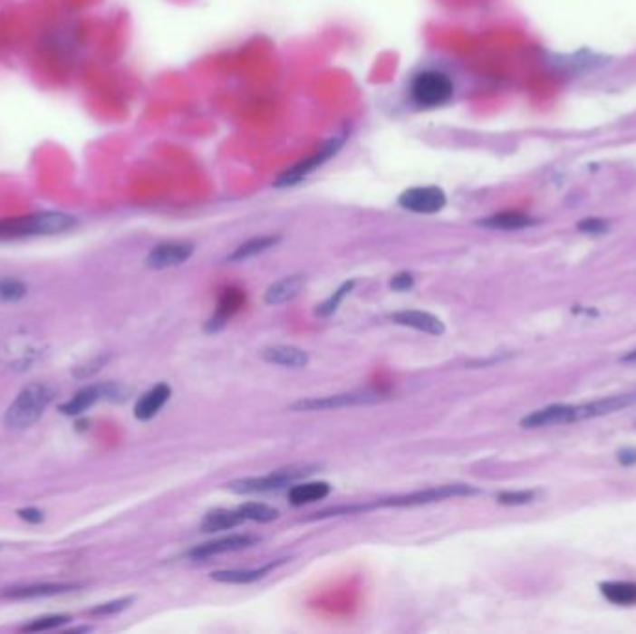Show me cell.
Instances as JSON below:
<instances>
[{"mask_svg": "<svg viewBox=\"0 0 636 634\" xmlns=\"http://www.w3.org/2000/svg\"><path fill=\"white\" fill-rule=\"evenodd\" d=\"M77 226V218L65 213H34L0 220V240L60 235Z\"/></svg>", "mask_w": 636, "mask_h": 634, "instance_id": "1", "label": "cell"}, {"mask_svg": "<svg viewBox=\"0 0 636 634\" xmlns=\"http://www.w3.org/2000/svg\"><path fill=\"white\" fill-rule=\"evenodd\" d=\"M54 399V389L47 383H30L10 404L5 415V425L14 430H24L35 425Z\"/></svg>", "mask_w": 636, "mask_h": 634, "instance_id": "2", "label": "cell"}, {"mask_svg": "<svg viewBox=\"0 0 636 634\" xmlns=\"http://www.w3.org/2000/svg\"><path fill=\"white\" fill-rule=\"evenodd\" d=\"M454 93L452 81L439 72L419 73L411 82V97L420 107H439Z\"/></svg>", "mask_w": 636, "mask_h": 634, "instance_id": "3", "label": "cell"}, {"mask_svg": "<svg viewBox=\"0 0 636 634\" xmlns=\"http://www.w3.org/2000/svg\"><path fill=\"white\" fill-rule=\"evenodd\" d=\"M480 489L467 485V484H447L432 489L424 491H415L410 495L395 497V499H385L381 506H422V504H432V503H441L447 499H456V497H473L478 495Z\"/></svg>", "mask_w": 636, "mask_h": 634, "instance_id": "4", "label": "cell"}, {"mask_svg": "<svg viewBox=\"0 0 636 634\" xmlns=\"http://www.w3.org/2000/svg\"><path fill=\"white\" fill-rule=\"evenodd\" d=\"M341 144H342V139H332V142H328L321 149H316L305 160H300L293 168H289L287 171H283L279 178L275 179L274 187L275 188H289V187H294V185L302 183L309 173H313L316 168H321L326 160H330L337 153Z\"/></svg>", "mask_w": 636, "mask_h": 634, "instance_id": "5", "label": "cell"}, {"mask_svg": "<svg viewBox=\"0 0 636 634\" xmlns=\"http://www.w3.org/2000/svg\"><path fill=\"white\" fill-rule=\"evenodd\" d=\"M383 397L378 393H369V391H360V393H342V395H332V397H321V399H305L298 400L289 406L291 411H324V409H341V408H350V406H367V404H376Z\"/></svg>", "mask_w": 636, "mask_h": 634, "instance_id": "6", "label": "cell"}, {"mask_svg": "<svg viewBox=\"0 0 636 634\" xmlns=\"http://www.w3.org/2000/svg\"><path fill=\"white\" fill-rule=\"evenodd\" d=\"M399 205L410 213L436 215L447 205V196L438 187H415L400 194Z\"/></svg>", "mask_w": 636, "mask_h": 634, "instance_id": "7", "label": "cell"}, {"mask_svg": "<svg viewBox=\"0 0 636 634\" xmlns=\"http://www.w3.org/2000/svg\"><path fill=\"white\" fill-rule=\"evenodd\" d=\"M196 245L192 242H164L155 245L149 252L146 264L153 270H166L173 266H181L194 255Z\"/></svg>", "mask_w": 636, "mask_h": 634, "instance_id": "8", "label": "cell"}, {"mask_svg": "<svg viewBox=\"0 0 636 634\" xmlns=\"http://www.w3.org/2000/svg\"><path fill=\"white\" fill-rule=\"evenodd\" d=\"M257 542H259V538L250 536V534H235V536H227V538H220V540H215V542L198 545V547H194L188 552V556L194 558V560H207V558L218 556V554L247 549V547L255 545Z\"/></svg>", "mask_w": 636, "mask_h": 634, "instance_id": "9", "label": "cell"}, {"mask_svg": "<svg viewBox=\"0 0 636 634\" xmlns=\"http://www.w3.org/2000/svg\"><path fill=\"white\" fill-rule=\"evenodd\" d=\"M575 422V406L554 404L538 411H533L521 420L523 428H545L554 425H568Z\"/></svg>", "mask_w": 636, "mask_h": 634, "instance_id": "10", "label": "cell"}, {"mask_svg": "<svg viewBox=\"0 0 636 634\" xmlns=\"http://www.w3.org/2000/svg\"><path fill=\"white\" fill-rule=\"evenodd\" d=\"M634 404H636V393L605 397V399H599L595 402L575 406V420H584V418H592V417H603V415L616 413V411H620L623 408H629V406H634Z\"/></svg>", "mask_w": 636, "mask_h": 634, "instance_id": "11", "label": "cell"}, {"mask_svg": "<svg viewBox=\"0 0 636 634\" xmlns=\"http://www.w3.org/2000/svg\"><path fill=\"white\" fill-rule=\"evenodd\" d=\"M391 321L399 326H406V328L429 333V335H443L445 333V324L438 319L436 314L427 312V311H415V309L399 311V312L391 314Z\"/></svg>", "mask_w": 636, "mask_h": 634, "instance_id": "12", "label": "cell"}, {"mask_svg": "<svg viewBox=\"0 0 636 634\" xmlns=\"http://www.w3.org/2000/svg\"><path fill=\"white\" fill-rule=\"evenodd\" d=\"M79 584H56V582H45V584H28V586H10L0 591L3 599H35V597H51V595H60L67 593L71 590H79Z\"/></svg>", "mask_w": 636, "mask_h": 634, "instance_id": "13", "label": "cell"}, {"mask_svg": "<svg viewBox=\"0 0 636 634\" xmlns=\"http://www.w3.org/2000/svg\"><path fill=\"white\" fill-rule=\"evenodd\" d=\"M304 287H305L304 274L287 275L268 287V291L265 293V302L268 305H281V303L293 302L304 291Z\"/></svg>", "mask_w": 636, "mask_h": 634, "instance_id": "14", "label": "cell"}, {"mask_svg": "<svg viewBox=\"0 0 636 634\" xmlns=\"http://www.w3.org/2000/svg\"><path fill=\"white\" fill-rule=\"evenodd\" d=\"M171 399V387L168 383L155 385L151 391L141 395L134 406V417L138 420H151Z\"/></svg>", "mask_w": 636, "mask_h": 634, "instance_id": "15", "label": "cell"}, {"mask_svg": "<svg viewBox=\"0 0 636 634\" xmlns=\"http://www.w3.org/2000/svg\"><path fill=\"white\" fill-rule=\"evenodd\" d=\"M263 360L272 365L279 367H291V369H304L309 363L307 351L296 346H287V344H277L270 346L263 351Z\"/></svg>", "mask_w": 636, "mask_h": 634, "instance_id": "16", "label": "cell"}, {"mask_svg": "<svg viewBox=\"0 0 636 634\" xmlns=\"http://www.w3.org/2000/svg\"><path fill=\"white\" fill-rule=\"evenodd\" d=\"M285 560H287V558L277 560V562H272V563H268V566L259 568V570H224V572H212V573H210V579H212V581H217V582H222V584H250V582H255V581H261L263 577H266L272 570H275L277 566H281V563L285 562Z\"/></svg>", "mask_w": 636, "mask_h": 634, "instance_id": "17", "label": "cell"}, {"mask_svg": "<svg viewBox=\"0 0 636 634\" xmlns=\"http://www.w3.org/2000/svg\"><path fill=\"white\" fill-rule=\"evenodd\" d=\"M244 521L246 519L242 517V514L238 510H224V508L210 510L201 521V531L207 534L231 531V528H236Z\"/></svg>", "mask_w": 636, "mask_h": 634, "instance_id": "18", "label": "cell"}, {"mask_svg": "<svg viewBox=\"0 0 636 634\" xmlns=\"http://www.w3.org/2000/svg\"><path fill=\"white\" fill-rule=\"evenodd\" d=\"M332 485L328 482H305L291 487L289 501L293 506H304L316 501H323L330 495Z\"/></svg>", "mask_w": 636, "mask_h": 634, "instance_id": "19", "label": "cell"}, {"mask_svg": "<svg viewBox=\"0 0 636 634\" xmlns=\"http://www.w3.org/2000/svg\"><path fill=\"white\" fill-rule=\"evenodd\" d=\"M281 487H285L274 473L266 475V476H259V478H242V480H235L231 484H227V489H231L233 493H238V495H252V493H270V491H277Z\"/></svg>", "mask_w": 636, "mask_h": 634, "instance_id": "20", "label": "cell"}, {"mask_svg": "<svg viewBox=\"0 0 636 634\" xmlns=\"http://www.w3.org/2000/svg\"><path fill=\"white\" fill-rule=\"evenodd\" d=\"M478 226L487 229H499V231H517V229L535 226V220L521 213H501V215H493L480 220Z\"/></svg>", "mask_w": 636, "mask_h": 634, "instance_id": "21", "label": "cell"}, {"mask_svg": "<svg viewBox=\"0 0 636 634\" xmlns=\"http://www.w3.org/2000/svg\"><path fill=\"white\" fill-rule=\"evenodd\" d=\"M99 399H102L101 385H90V387H84V389H81L73 399L62 404L60 411L63 415H69V417H77V415L84 413L86 409H90Z\"/></svg>", "mask_w": 636, "mask_h": 634, "instance_id": "22", "label": "cell"}, {"mask_svg": "<svg viewBox=\"0 0 636 634\" xmlns=\"http://www.w3.org/2000/svg\"><path fill=\"white\" fill-rule=\"evenodd\" d=\"M599 588H601V593H603L614 605H620V607L636 605V582L612 581V582H603Z\"/></svg>", "mask_w": 636, "mask_h": 634, "instance_id": "23", "label": "cell"}, {"mask_svg": "<svg viewBox=\"0 0 636 634\" xmlns=\"http://www.w3.org/2000/svg\"><path fill=\"white\" fill-rule=\"evenodd\" d=\"M277 242H279V236H257L252 240H246L227 257V261L229 263H242L246 259H252V257L274 248Z\"/></svg>", "mask_w": 636, "mask_h": 634, "instance_id": "24", "label": "cell"}, {"mask_svg": "<svg viewBox=\"0 0 636 634\" xmlns=\"http://www.w3.org/2000/svg\"><path fill=\"white\" fill-rule=\"evenodd\" d=\"M236 510L242 514L246 521H255V523H270L279 517V512L275 508L263 503H244Z\"/></svg>", "mask_w": 636, "mask_h": 634, "instance_id": "25", "label": "cell"}, {"mask_svg": "<svg viewBox=\"0 0 636 634\" xmlns=\"http://www.w3.org/2000/svg\"><path fill=\"white\" fill-rule=\"evenodd\" d=\"M314 471H318V466H314V464H298V466H289V467L277 469V471H274V475H275L283 484L289 485V484H294V482H298V480H302V478H307V476L313 475Z\"/></svg>", "mask_w": 636, "mask_h": 634, "instance_id": "26", "label": "cell"}, {"mask_svg": "<svg viewBox=\"0 0 636 634\" xmlns=\"http://www.w3.org/2000/svg\"><path fill=\"white\" fill-rule=\"evenodd\" d=\"M353 287H356V281H346V283H342L326 302H323L321 305H318L316 314H321V316H330V314H333V312L339 309V305L342 303V300L352 293Z\"/></svg>", "mask_w": 636, "mask_h": 634, "instance_id": "27", "label": "cell"}, {"mask_svg": "<svg viewBox=\"0 0 636 634\" xmlns=\"http://www.w3.org/2000/svg\"><path fill=\"white\" fill-rule=\"evenodd\" d=\"M67 621H71L69 616H45V618H38L34 620L32 623H26L24 627H21L23 632H42V630H53L58 629L62 625H65Z\"/></svg>", "mask_w": 636, "mask_h": 634, "instance_id": "28", "label": "cell"}, {"mask_svg": "<svg viewBox=\"0 0 636 634\" xmlns=\"http://www.w3.org/2000/svg\"><path fill=\"white\" fill-rule=\"evenodd\" d=\"M24 294L26 287L19 279L8 277L0 281V300L3 302H19L21 298H24Z\"/></svg>", "mask_w": 636, "mask_h": 634, "instance_id": "29", "label": "cell"}, {"mask_svg": "<svg viewBox=\"0 0 636 634\" xmlns=\"http://www.w3.org/2000/svg\"><path fill=\"white\" fill-rule=\"evenodd\" d=\"M536 497L535 491H503L497 495L499 504L505 506H521V504H528L533 503Z\"/></svg>", "mask_w": 636, "mask_h": 634, "instance_id": "30", "label": "cell"}, {"mask_svg": "<svg viewBox=\"0 0 636 634\" xmlns=\"http://www.w3.org/2000/svg\"><path fill=\"white\" fill-rule=\"evenodd\" d=\"M134 599L132 597H125V599H118V601H111V603H104V605H99L95 609L90 610V614L93 616H112V614H120L123 612L125 609H129L132 605Z\"/></svg>", "mask_w": 636, "mask_h": 634, "instance_id": "31", "label": "cell"}, {"mask_svg": "<svg viewBox=\"0 0 636 634\" xmlns=\"http://www.w3.org/2000/svg\"><path fill=\"white\" fill-rule=\"evenodd\" d=\"M413 285H415V277L410 272H400L391 279V289L397 293H406L413 289Z\"/></svg>", "mask_w": 636, "mask_h": 634, "instance_id": "32", "label": "cell"}, {"mask_svg": "<svg viewBox=\"0 0 636 634\" xmlns=\"http://www.w3.org/2000/svg\"><path fill=\"white\" fill-rule=\"evenodd\" d=\"M106 361H109V358H95L93 361H90V363H86V365H82V367H77V370H75L73 374H75L77 378H81V379L90 378V376H93L95 372H99Z\"/></svg>", "mask_w": 636, "mask_h": 634, "instance_id": "33", "label": "cell"}, {"mask_svg": "<svg viewBox=\"0 0 636 634\" xmlns=\"http://www.w3.org/2000/svg\"><path fill=\"white\" fill-rule=\"evenodd\" d=\"M579 229L583 233H588V235H601L609 229V224L605 220H599V218H588V220L579 224Z\"/></svg>", "mask_w": 636, "mask_h": 634, "instance_id": "34", "label": "cell"}, {"mask_svg": "<svg viewBox=\"0 0 636 634\" xmlns=\"http://www.w3.org/2000/svg\"><path fill=\"white\" fill-rule=\"evenodd\" d=\"M17 515L23 519V521H28V523H34V524H38V523H42L43 519H45V515H43V512L42 510H38V508H21V510H17Z\"/></svg>", "mask_w": 636, "mask_h": 634, "instance_id": "35", "label": "cell"}, {"mask_svg": "<svg viewBox=\"0 0 636 634\" xmlns=\"http://www.w3.org/2000/svg\"><path fill=\"white\" fill-rule=\"evenodd\" d=\"M618 460L622 466H634L636 464V448H625L618 454Z\"/></svg>", "mask_w": 636, "mask_h": 634, "instance_id": "36", "label": "cell"}, {"mask_svg": "<svg viewBox=\"0 0 636 634\" xmlns=\"http://www.w3.org/2000/svg\"><path fill=\"white\" fill-rule=\"evenodd\" d=\"M622 363H636V350H632V351H629L627 356H623Z\"/></svg>", "mask_w": 636, "mask_h": 634, "instance_id": "37", "label": "cell"}]
</instances>
